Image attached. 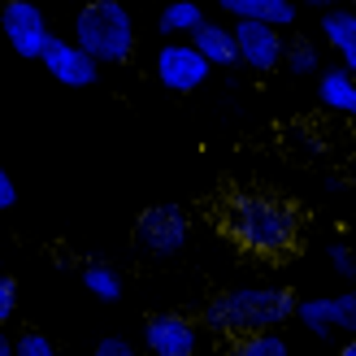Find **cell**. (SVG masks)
<instances>
[{"instance_id": "1", "label": "cell", "mask_w": 356, "mask_h": 356, "mask_svg": "<svg viewBox=\"0 0 356 356\" xmlns=\"http://www.w3.org/2000/svg\"><path fill=\"white\" fill-rule=\"evenodd\" d=\"M218 222L252 257H287L300 243V213L278 195H230Z\"/></svg>"}, {"instance_id": "2", "label": "cell", "mask_w": 356, "mask_h": 356, "mask_svg": "<svg viewBox=\"0 0 356 356\" xmlns=\"http://www.w3.org/2000/svg\"><path fill=\"white\" fill-rule=\"evenodd\" d=\"M296 317V296L287 287H230L204 305L200 322L213 334L248 339V334H278Z\"/></svg>"}, {"instance_id": "3", "label": "cell", "mask_w": 356, "mask_h": 356, "mask_svg": "<svg viewBox=\"0 0 356 356\" xmlns=\"http://www.w3.org/2000/svg\"><path fill=\"white\" fill-rule=\"evenodd\" d=\"M74 44L96 65H122L135 52V17L118 0H96L74 17Z\"/></svg>"}, {"instance_id": "4", "label": "cell", "mask_w": 356, "mask_h": 356, "mask_svg": "<svg viewBox=\"0 0 356 356\" xmlns=\"http://www.w3.org/2000/svg\"><path fill=\"white\" fill-rule=\"evenodd\" d=\"M0 26H5V40L17 57L26 61H40L48 44H52V31H48V17L40 5H31V0H9L5 9H0Z\"/></svg>"}, {"instance_id": "5", "label": "cell", "mask_w": 356, "mask_h": 356, "mask_svg": "<svg viewBox=\"0 0 356 356\" xmlns=\"http://www.w3.org/2000/svg\"><path fill=\"white\" fill-rule=\"evenodd\" d=\"M135 239H139V248H148L152 257H174V252H183L187 239H191V218H187V209H178V204H152L144 218H139Z\"/></svg>"}, {"instance_id": "6", "label": "cell", "mask_w": 356, "mask_h": 356, "mask_svg": "<svg viewBox=\"0 0 356 356\" xmlns=\"http://www.w3.org/2000/svg\"><path fill=\"white\" fill-rule=\"evenodd\" d=\"M152 70H156V83H161L165 92H178V96L204 87V79H209V61L191 44H161Z\"/></svg>"}, {"instance_id": "7", "label": "cell", "mask_w": 356, "mask_h": 356, "mask_svg": "<svg viewBox=\"0 0 356 356\" xmlns=\"http://www.w3.org/2000/svg\"><path fill=\"white\" fill-rule=\"evenodd\" d=\"M230 35H235V61L257 70V74H270V70L282 65V35L261 26V22H230Z\"/></svg>"}, {"instance_id": "8", "label": "cell", "mask_w": 356, "mask_h": 356, "mask_svg": "<svg viewBox=\"0 0 356 356\" xmlns=\"http://www.w3.org/2000/svg\"><path fill=\"white\" fill-rule=\"evenodd\" d=\"M144 348L152 356H195L200 352V326L178 313H156L144 322Z\"/></svg>"}, {"instance_id": "9", "label": "cell", "mask_w": 356, "mask_h": 356, "mask_svg": "<svg viewBox=\"0 0 356 356\" xmlns=\"http://www.w3.org/2000/svg\"><path fill=\"white\" fill-rule=\"evenodd\" d=\"M40 65H44L61 87H92L96 74H100V65L87 57L74 40H57V35H52V44H48V52L40 57Z\"/></svg>"}, {"instance_id": "10", "label": "cell", "mask_w": 356, "mask_h": 356, "mask_svg": "<svg viewBox=\"0 0 356 356\" xmlns=\"http://www.w3.org/2000/svg\"><path fill=\"white\" fill-rule=\"evenodd\" d=\"M317 26H322V40L334 48V57H339V70H348L356 79V9L352 5H343V9L326 5Z\"/></svg>"}, {"instance_id": "11", "label": "cell", "mask_w": 356, "mask_h": 356, "mask_svg": "<svg viewBox=\"0 0 356 356\" xmlns=\"http://www.w3.org/2000/svg\"><path fill=\"white\" fill-rule=\"evenodd\" d=\"M230 22H261L270 31H282L296 22V5L291 0H222L218 5Z\"/></svg>"}, {"instance_id": "12", "label": "cell", "mask_w": 356, "mask_h": 356, "mask_svg": "<svg viewBox=\"0 0 356 356\" xmlns=\"http://www.w3.org/2000/svg\"><path fill=\"white\" fill-rule=\"evenodd\" d=\"M317 100L326 104L330 113H343V118H356V79L348 70L330 65L317 74Z\"/></svg>"}, {"instance_id": "13", "label": "cell", "mask_w": 356, "mask_h": 356, "mask_svg": "<svg viewBox=\"0 0 356 356\" xmlns=\"http://www.w3.org/2000/svg\"><path fill=\"white\" fill-rule=\"evenodd\" d=\"M187 44L209 61V70H213V65H239V61H235V35H230L226 22H209V17H204V26L195 31Z\"/></svg>"}, {"instance_id": "14", "label": "cell", "mask_w": 356, "mask_h": 356, "mask_svg": "<svg viewBox=\"0 0 356 356\" xmlns=\"http://www.w3.org/2000/svg\"><path fill=\"white\" fill-rule=\"evenodd\" d=\"M200 26H204V9L191 5V0H174V5H165L161 17H156V31L165 35V44H187Z\"/></svg>"}, {"instance_id": "15", "label": "cell", "mask_w": 356, "mask_h": 356, "mask_svg": "<svg viewBox=\"0 0 356 356\" xmlns=\"http://www.w3.org/2000/svg\"><path fill=\"white\" fill-rule=\"evenodd\" d=\"M296 322L305 326L309 334H317V339L334 334V322H330V296H309V300H296Z\"/></svg>"}, {"instance_id": "16", "label": "cell", "mask_w": 356, "mask_h": 356, "mask_svg": "<svg viewBox=\"0 0 356 356\" xmlns=\"http://www.w3.org/2000/svg\"><path fill=\"white\" fill-rule=\"evenodd\" d=\"M83 287L92 291L96 300H104V305H113V300H122V278L113 265H104V261H92L83 270Z\"/></svg>"}, {"instance_id": "17", "label": "cell", "mask_w": 356, "mask_h": 356, "mask_svg": "<svg viewBox=\"0 0 356 356\" xmlns=\"http://www.w3.org/2000/svg\"><path fill=\"white\" fill-rule=\"evenodd\" d=\"M282 65H287L291 74H317L322 52H317V44H309V40H291L287 48H282Z\"/></svg>"}, {"instance_id": "18", "label": "cell", "mask_w": 356, "mask_h": 356, "mask_svg": "<svg viewBox=\"0 0 356 356\" xmlns=\"http://www.w3.org/2000/svg\"><path fill=\"white\" fill-rule=\"evenodd\" d=\"M235 352L239 356H291V348H287L282 334H248V339L235 343Z\"/></svg>"}, {"instance_id": "19", "label": "cell", "mask_w": 356, "mask_h": 356, "mask_svg": "<svg viewBox=\"0 0 356 356\" xmlns=\"http://www.w3.org/2000/svg\"><path fill=\"white\" fill-rule=\"evenodd\" d=\"M330 322H334V330H343L348 339H356V291L330 296Z\"/></svg>"}, {"instance_id": "20", "label": "cell", "mask_w": 356, "mask_h": 356, "mask_svg": "<svg viewBox=\"0 0 356 356\" xmlns=\"http://www.w3.org/2000/svg\"><path fill=\"white\" fill-rule=\"evenodd\" d=\"M13 356H57V343L40 330H26V334L13 339Z\"/></svg>"}, {"instance_id": "21", "label": "cell", "mask_w": 356, "mask_h": 356, "mask_svg": "<svg viewBox=\"0 0 356 356\" xmlns=\"http://www.w3.org/2000/svg\"><path fill=\"white\" fill-rule=\"evenodd\" d=\"M13 313H17V282L0 274V330L13 322Z\"/></svg>"}, {"instance_id": "22", "label": "cell", "mask_w": 356, "mask_h": 356, "mask_svg": "<svg viewBox=\"0 0 356 356\" xmlns=\"http://www.w3.org/2000/svg\"><path fill=\"white\" fill-rule=\"evenodd\" d=\"M326 257H330V265H334V274H348V278L356 274V252H352L348 243H330Z\"/></svg>"}, {"instance_id": "23", "label": "cell", "mask_w": 356, "mask_h": 356, "mask_svg": "<svg viewBox=\"0 0 356 356\" xmlns=\"http://www.w3.org/2000/svg\"><path fill=\"white\" fill-rule=\"evenodd\" d=\"M92 356H135V348L122 339V334H104V339L92 348Z\"/></svg>"}, {"instance_id": "24", "label": "cell", "mask_w": 356, "mask_h": 356, "mask_svg": "<svg viewBox=\"0 0 356 356\" xmlns=\"http://www.w3.org/2000/svg\"><path fill=\"white\" fill-rule=\"evenodd\" d=\"M13 204H17V187H13V178L0 170V213H9Z\"/></svg>"}, {"instance_id": "25", "label": "cell", "mask_w": 356, "mask_h": 356, "mask_svg": "<svg viewBox=\"0 0 356 356\" xmlns=\"http://www.w3.org/2000/svg\"><path fill=\"white\" fill-rule=\"evenodd\" d=\"M0 356H13V339H9L5 330H0Z\"/></svg>"}, {"instance_id": "26", "label": "cell", "mask_w": 356, "mask_h": 356, "mask_svg": "<svg viewBox=\"0 0 356 356\" xmlns=\"http://www.w3.org/2000/svg\"><path fill=\"white\" fill-rule=\"evenodd\" d=\"M339 356H356V339H348V343L339 348Z\"/></svg>"}, {"instance_id": "27", "label": "cell", "mask_w": 356, "mask_h": 356, "mask_svg": "<svg viewBox=\"0 0 356 356\" xmlns=\"http://www.w3.org/2000/svg\"><path fill=\"white\" fill-rule=\"evenodd\" d=\"M222 356H239V352H235V343H230V348H226V352H222Z\"/></svg>"}, {"instance_id": "28", "label": "cell", "mask_w": 356, "mask_h": 356, "mask_svg": "<svg viewBox=\"0 0 356 356\" xmlns=\"http://www.w3.org/2000/svg\"><path fill=\"white\" fill-rule=\"evenodd\" d=\"M352 9H356V5H352Z\"/></svg>"}]
</instances>
